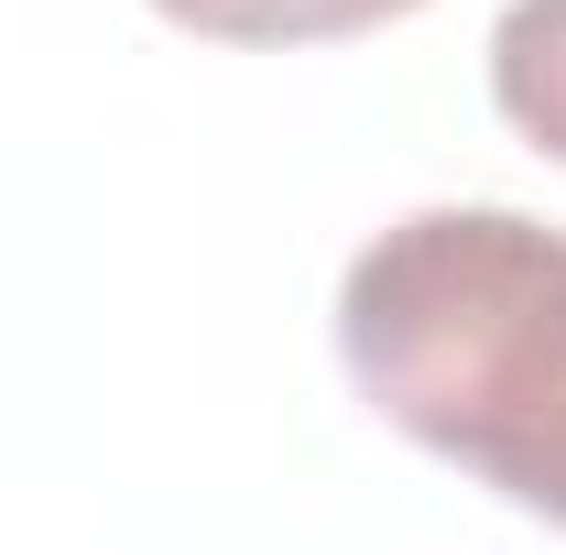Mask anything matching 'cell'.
Wrapping results in <instances>:
<instances>
[{
	"label": "cell",
	"instance_id": "3957f363",
	"mask_svg": "<svg viewBox=\"0 0 566 555\" xmlns=\"http://www.w3.org/2000/svg\"><path fill=\"white\" fill-rule=\"evenodd\" d=\"M153 11L208 33V44H338V33H370V22H403L424 0H153Z\"/></svg>",
	"mask_w": 566,
	"mask_h": 555
},
{
	"label": "cell",
	"instance_id": "7a4b0ae2",
	"mask_svg": "<svg viewBox=\"0 0 566 555\" xmlns=\"http://www.w3.org/2000/svg\"><path fill=\"white\" fill-rule=\"evenodd\" d=\"M491 98L534 153L566 164V0H512L491 22Z\"/></svg>",
	"mask_w": 566,
	"mask_h": 555
},
{
	"label": "cell",
	"instance_id": "6da1fadb",
	"mask_svg": "<svg viewBox=\"0 0 566 555\" xmlns=\"http://www.w3.org/2000/svg\"><path fill=\"white\" fill-rule=\"evenodd\" d=\"M359 404L566 523V229L523 208H415L338 283Z\"/></svg>",
	"mask_w": 566,
	"mask_h": 555
}]
</instances>
